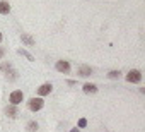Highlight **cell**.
Segmentation results:
<instances>
[{
    "mask_svg": "<svg viewBox=\"0 0 145 132\" xmlns=\"http://www.w3.org/2000/svg\"><path fill=\"white\" fill-rule=\"evenodd\" d=\"M53 91V84L51 82H44V84H41L39 88H38V96L41 98V96H46V94H50Z\"/></svg>",
    "mask_w": 145,
    "mask_h": 132,
    "instance_id": "6",
    "label": "cell"
},
{
    "mask_svg": "<svg viewBox=\"0 0 145 132\" xmlns=\"http://www.w3.org/2000/svg\"><path fill=\"white\" fill-rule=\"evenodd\" d=\"M4 55H5V50H4V48H2V46H0V58H2V57H4Z\"/></svg>",
    "mask_w": 145,
    "mask_h": 132,
    "instance_id": "16",
    "label": "cell"
},
{
    "mask_svg": "<svg viewBox=\"0 0 145 132\" xmlns=\"http://www.w3.org/2000/svg\"><path fill=\"white\" fill-rule=\"evenodd\" d=\"M17 53H19V55H22V57H26L29 62H33V60H34V57H33L27 50H22V48H21V50H17Z\"/></svg>",
    "mask_w": 145,
    "mask_h": 132,
    "instance_id": "12",
    "label": "cell"
},
{
    "mask_svg": "<svg viewBox=\"0 0 145 132\" xmlns=\"http://www.w3.org/2000/svg\"><path fill=\"white\" fill-rule=\"evenodd\" d=\"M0 43H2V33H0Z\"/></svg>",
    "mask_w": 145,
    "mask_h": 132,
    "instance_id": "17",
    "label": "cell"
},
{
    "mask_svg": "<svg viewBox=\"0 0 145 132\" xmlns=\"http://www.w3.org/2000/svg\"><path fill=\"white\" fill-rule=\"evenodd\" d=\"M92 74V69L89 67V65H80L79 67V76H82V77H89Z\"/></svg>",
    "mask_w": 145,
    "mask_h": 132,
    "instance_id": "8",
    "label": "cell"
},
{
    "mask_svg": "<svg viewBox=\"0 0 145 132\" xmlns=\"http://www.w3.org/2000/svg\"><path fill=\"white\" fill-rule=\"evenodd\" d=\"M38 129H39L38 122H34V120H33V122H29V123H27V130H29V132H36Z\"/></svg>",
    "mask_w": 145,
    "mask_h": 132,
    "instance_id": "13",
    "label": "cell"
},
{
    "mask_svg": "<svg viewBox=\"0 0 145 132\" xmlns=\"http://www.w3.org/2000/svg\"><path fill=\"white\" fill-rule=\"evenodd\" d=\"M27 106H29V110L31 112H39L43 106H44V101H43V98H31L29 101H27Z\"/></svg>",
    "mask_w": 145,
    "mask_h": 132,
    "instance_id": "2",
    "label": "cell"
},
{
    "mask_svg": "<svg viewBox=\"0 0 145 132\" xmlns=\"http://www.w3.org/2000/svg\"><path fill=\"white\" fill-rule=\"evenodd\" d=\"M21 40H22L27 46H33V45H34V40H33L29 34H26V33H22V34H21Z\"/></svg>",
    "mask_w": 145,
    "mask_h": 132,
    "instance_id": "11",
    "label": "cell"
},
{
    "mask_svg": "<svg viewBox=\"0 0 145 132\" xmlns=\"http://www.w3.org/2000/svg\"><path fill=\"white\" fill-rule=\"evenodd\" d=\"M96 91H97V86H96V84H92V82H86V84H84V93L94 94Z\"/></svg>",
    "mask_w": 145,
    "mask_h": 132,
    "instance_id": "10",
    "label": "cell"
},
{
    "mask_svg": "<svg viewBox=\"0 0 145 132\" xmlns=\"http://www.w3.org/2000/svg\"><path fill=\"white\" fill-rule=\"evenodd\" d=\"M5 115H7V117H10V118H16V117L19 115V110H17V106H14V105L7 106V108H5Z\"/></svg>",
    "mask_w": 145,
    "mask_h": 132,
    "instance_id": "7",
    "label": "cell"
},
{
    "mask_svg": "<svg viewBox=\"0 0 145 132\" xmlns=\"http://www.w3.org/2000/svg\"><path fill=\"white\" fill-rule=\"evenodd\" d=\"M120 76H121L120 71H111V72H108V77H109V79H120Z\"/></svg>",
    "mask_w": 145,
    "mask_h": 132,
    "instance_id": "14",
    "label": "cell"
},
{
    "mask_svg": "<svg viewBox=\"0 0 145 132\" xmlns=\"http://www.w3.org/2000/svg\"><path fill=\"white\" fill-rule=\"evenodd\" d=\"M86 123H87L86 118H80V120H79V127H86Z\"/></svg>",
    "mask_w": 145,
    "mask_h": 132,
    "instance_id": "15",
    "label": "cell"
},
{
    "mask_svg": "<svg viewBox=\"0 0 145 132\" xmlns=\"http://www.w3.org/2000/svg\"><path fill=\"white\" fill-rule=\"evenodd\" d=\"M126 81H128V82H133V84H138V82L142 81V72H140V71H137V69L130 71V72H128V76H126Z\"/></svg>",
    "mask_w": 145,
    "mask_h": 132,
    "instance_id": "4",
    "label": "cell"
},
{
    "mask_svg": "<svg viewBox=\"0 0 145 132\" xmlns=\"http://www.w3.org/2000/svg\"><path fill=\"white\" fill-rule=\"evenodd\" d=\"M55 69H56L58 72H61V74H68V72H70V63H68L67 60H58L56 65H55Z\"/></svg>",
    "mask_w": 145,
    "mask_h": 132,
    "instance_id": "5",
    "label": "cell"
},
{
    "mask_svg": "<svg viewBox=\"0 0 145 132\" xmlns=\"http://www.w3.org/2000/svg\"><path fill=\"white\" fill-rule=\"evenodd\" d=\"M9 101H10V105L17 106L19 103H22V101H24V93H22L21 89L12 91V93H10V96H9Z\"/></svg>",
    "mask_w": 145,
    "mask_h": 132,
    "instance_id": "3",
    "label": "cell"
},
{
    "mask_svg": "<svg viewBox=\"0 0 145 132\" xmlns=\"http://www.w3.org/2000/svg\"><path fill=\"white\" fill-rule=\"evenodd\" d=\"M0 71H2L5 76H7V79H10V81H14L16 77H17V72L14 71V67L10 63H7V62H2V65H0Z\"/></svg>",
    "mask_w": 145,
    "mask_h": 132,
    "instance_id": "1",
    "label": "cell"
},
{
    "mask_svg": "<svg viewBox=\"0 0 145 132\" xmlns=\"http://www.w3.org/2000/svg\"><path fill=\"white\" fill-rule=\"evenodd\" d=\"M9 12H10V4L5 2V0H2V2H0V14H2V16H7Z\"/></svg>",
    "mask_w": 145,
    "mask_h": 132,
    "instance_id": "9",
    "label": "cell"
}]
</instances>
